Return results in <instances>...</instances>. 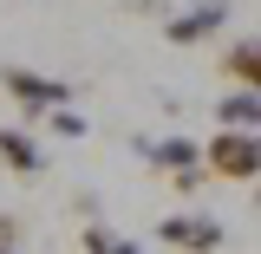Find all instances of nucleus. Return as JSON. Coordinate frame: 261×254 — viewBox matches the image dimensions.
<instances>
[{
	"label": "nucleus",
	"mask_w": 261,
	"mask_h": 254,
	"mask_svg": "<svg viewBox=\"0 0 261 254\" xmlns=\"http://www.w3.org/2000/svg\"><path fill=\"white\" fill-rule=\"evenodd\" d=\"M0 92L13 98L27 118H46V111H65V104H72V85L33 72V65H0Z\"/></svg>",
	"instance_id": "nucleus-1"
},
{
	"label": "nucleus",
	"mask_w": 261,
	"mask_h": 254,
	"mask_svg": "<svg viewBox=\"0 0 261 254\" xmlns=\"http://www.w3.org/2000/svg\"><path fill=\"white\" fill-rule=\"evenodd\" d=\"M202 170L222 176V183H255L261 176V144L248 130H216V137L202 144Z\"/></svg>",
	"instance_id": "nucleus-2"
},
{
	"label": "nucleus",
	"mask_w": 261,
	"mask_h": 254,
	"mask_svg": "<svg viewBox=\"0 0 261 254\" xmlns=\"http://www.w3.org/2000/svg\"><path fill=\"white\" fill-rule=\"evenodd\" d=\"M157 241H170V248H183V254H216L228 241V228L216 215H202V209H176V215L157 222Z\"/></svg>",
	"instance_id": "nucleus-3"
},
{
	"label": "nucleus",
	"mask_w": 261,
	"mask_h": 254,
	"mask_svg": "<svg viewBox=\"0 0 261 254\" xmlns=\"http://www.w3.org/2000/svg\"><path fill=\"white\" fill-rule=\"evenodd\" d=\"M144 157H150V170L170 176L183 195L202 183V144H190V137H157V144H144Z\"/></svg>",
	"instance_id": "nucleus-4"
},
{
	"label": "nucleus",
	"mask_w": 261,
	"mask_h": 254,
	"mask_svg": "<svg viewBox=\"0 0 261 254\" xmlns=\"http://www.w3.org/2000/svg\"><path fill=\"white\" fill-rule=\"evenodd\" d=\"M222 20H228V0H202L190 13H170V20H163V39H170V46H202Z\"/></svg>",
	"instance_id": "nucleus-5"
},
{
	"label": "nucleus",
	"mask_w": 261,
	"mask_h": 254,
	"mask_svg": "<svg viewBox=\"0 0 261 254\" xmlns=\"http://www.w3.org/2000/svg\"><path fill=\"white\" fill-rule=\"evenodd\" d=\"M216 72L228 78V92H255V85H261V39H255V33L228 39L222 59H216Z\"/></svg>",
	"instance_id": "nucleus-6"
},
{
	"label": "nucleus",
	"mask_w": 261,
	"mask_h": 254,
	"mask_svg": "<svg viewBox=\"0 0 261 254\" xmlns=\"http://www.w3.org/2000/svg\"><path fill=\"white\" fill-rule=\"evenodd\" d=\"M0 170H13V176H39V170H46V157H39V144H33L27 130L0 124Z\"/></svg>",
	"instance_id": "nucleus-7"
},
{
	"label": "nucleus",
	"mask_w": 261,
	"mask_h": 254,
	"mask_svg": "<svg viewBox=\"0 0 261 254\" xmlns=\"http://www.w3.org/2000/svg\"><path fill=\"white\" fill-rule=\"evenodd\" d=\"M216 124H222V130H248V137H255V124H261V98H255V92H228L222 104H216Z\"/></svg>",
	"instance_id": "nucleus-8"
},
{
	"label": "nucleus",
	"mask_w": 261,
	"mask_h": 254,
	"mask_svg": "<svg viewBox=\"0 0 261 254\" xmlns=\"http://www.w3.org/2000/svg\"><path fill=\"white\" fill-rule=\"evenodd\" d=\"M79 248H85V254H144L137 241H124V235H111L105 222H85V228H79Z\"/></svg>",
	"instance_id": "nucleus-9"
},
{
	"label": "nucleus",
	"mask_w": 261,
	"mask_h": 254,
	"mask_svg": "<svg viewBox=\"0 0 261 254\" xmlns=\"http://www.w3.org/2000/svg\"><path fill=\"white\" fill-rule=\"evenodd\" d=\"M46 118H53V130H59V137H85V118H79V111H46Z\"/></svg>",
	"instance_id": "nucleus-10"
},
{
	"label": "nucleus",
	"mask_w": 261,
	"mask_h": 254,
	"mask_svg": "<svg viewBox=\"0 0 261 254\" xmlns=\"http://www.w3.org/2000/svg\"><path fill=\"white\" fill-rule=\"evenodd\" d=\"M0 248H20V222H13L7 209H0Z\"/></svg>",
	"instance_id": "nucleus-11"
},
{
	"label": "nucleus",
	"mask_w": 261,
	"mask_h": 254,
	"mask_svg": "<svg viewBox=\"0 0 261 254\" xmlns=\"http://www.w3.org/2000/svg\"><path fill=\"white\" fill-rule=\"evenodd\" d=\"M130 13H163V0H130Z\"/></svg>",
	"instance_id": "nucleus-12"
},
{
	"label": "nucleus",
	"mask_w": 261,
	"mask_h": 254,
	"mask_svg": "<svg viewBox=\"0 0 261 254\" xmlns=\"http://www.w3.org/2000/svg\"><path fill=\"white\" fill-rule=\"evenodd\" d=\"M0 254H20V248H0Z\"/></svg>",
	"instance_id": "nucleus-13"
}]
</instances>
